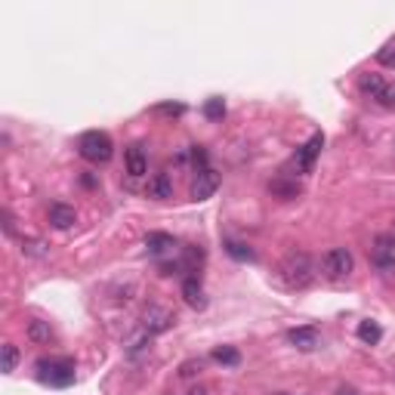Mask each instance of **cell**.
Segmentation results:
<instances>
[{
  "instance_id": "6da1fadb",
  "label": "cell",
  "mask_w": 395,
  "mask_h": 395,
  "mask_svg": "<svg viewBox=\"0 0 395 395\" xmlns=\"http://www.w3.org/2000/svg\"><path fill=\"white\" fill-rule=\"evenodd\" d=\"M278 278H281V285L291 287V291H306L315 281V266H312V260H309V253L291 250V253L278 262Z\"/></svg>"
},
{
  "instance_id": "7a4b0ae2",
  "label": "cell",
  "mask_w": 395,
  "mask_h": 395,
  "mask_svg": "<svg viewBox=\"0 0 395 395\" xmlns=\"http://www.w3.org/2000/svg\"><path fill=\"white\" fill-rule=\"evenodd\" d=\"M77 151H81V157L90 164H108L111 155H115V142H111V136L102 133V130H90V133L81 136Z\"/></svg>"
},
{
  "instance_id": "3957f363",
  "label": "cell",
  "mask_w": 395,
  "mask_h": 395,
  "mask_svg": "<svg viewBox=\"0 0 395 395\" xmlns=\"http://www.w3.org/2000/svg\"><path fill=\"white\" fill-rule=\"evenodd\" d=\"M37 377L50 386H71L75 383V361L71 358H44L37 361Z\"/></svg>"
},
{
  "instance_id": "277c9868",
  "label": "cell",
  "mask_w": 395,
  "mask_h": 395,
  "mask_svg": "<svg viewBox=\"0 0 395 395\" xmlns=\"http://www.w3.org/2000/svg\"><path fill=\"white\" fill-rule=\"evenodd\" d=\"M352 266H355V260H352V253H349L346 247L327 250L325 260H321V269H325V275H327L331 281H343V278H349Z\"/></svg>"
},
{
  "instance_id": "5b68a950",
  "label": "cell",
  "mask_w": 395,
  "mask_h": 395,
  "mask_svg": "<svg viewBox=\"0 0 395 395\" xmlns=\"http://www.w3.org/2000/svg\"><path fill=\"white\" fill-rule=\"evenodd\" d=\"M216 189H220V173H216L213 167L198 170L195 180H192V198L195 201H207V198H213Z\"/></svg>"
},
{
  "instance_id": "8992f818",
  "label": "cell",
  "mask_w": 395,
  "mask_h": 395,
  "mask_svg": "<svg viewBox=\"0 0 395 395\" xmlns=\"http://www.w3.org/2000/svg\"><path fill=\"white\" fill-rule=\"evenodd\" d=\"M173 321H176V315L170 312V309H164V306H148L146 315H142V327H146V334H164V331H170V327H173Z\"/></svg>"
},
{
  "instance_id": "52a82bcc",
  "label": "cell",
  "mask_w": 395,
  "mask_h": 395,
  "mask_svg": "<svg viewBox=\"0 0 395 395\" xmlns=\"http://www.w3.org/2000/svg\"><path fill=\"white\" fill-rule=\"evenodd\" d=\"M371 260L380 269H395V235H377L374 238Z\"/></svg>"
},
{
  "instance_id": "ba28073f",
  "label": "cell",
  "mask_w": 395,
  "mask_h": 395,
  "mask_svg": "<svg viewBox=\"0 0 395 395\" xmlns=\"http://www.w3.org/2000/svg\"><path fill=\"white\" fill-rule=\"evenodd\" d=\"M321 146H325V136H321V133H312V136H309V142H306V146H302L300 151H296V157H293V167L300 170V173H309V170L315 167V157H318Z\"/></svg>"
},
{
  "instance_id": "9c48e42d",
  "label": "cell",
  "mask_w": 395,
  "mask_h": 395,
  "mask_svg": "<svg viewBox=\"0 0 395 395\" xmlns=\"http://www.w3.org/2000/svg\"><path fill=\"white\" fill-rule=\"evenodd\" d=\"M124 161H127V173L133 176V180H139V176H146L148 161H146V148H142L139 142L127 148V155H124Z\"/></svg>"
},
{
  "instance_id": "30bf717a",
  "label": "cell",
  "mask_w": 395,
  "mask_h": 395,
  "mask_svg": "<svg viewBox=\"0 0 395 395\" xmlns=\"http://www.w3.org/2000/svg\"><path fill=\"white\" fill-rule=\"evenodd\" d=\"M287 340H291V346L302 349V352L318 349V331L315 327H293V331H287Z\"/></svg>"
},
{
  "instance_id": "8fae6325",
  "label": "cell",
  "mask_w": 395,
  "mask_h": 395,
  "mask_svg": "<svg viewBox=\"0 0 395 395\" xmlns=\"http://www.w3.org/2000/svg\"><path fill=\"white\" fill-rule=\"evenodd\" d=\"M146 247L151 256H164V253H173L176 241H173V235H167V232H148Z\"/></svg>"
},
{
  "instance_id": "7c38bea8",
  "label": "cell",
  "mask_w": 395,
  "mask_h": 395,
  "mask_svg": "<svg viewBox=\"0 0 395 395\" xmlns=\"http://www.w3.org/2000/svg\"><path fill=\"white\" fill-rule=\"evenodd\" d=\"M146 192H148V198H155V201H167V198H173V182H170L167 173H155L148 180Z\"/></svg>"
},
{
  "instance_id": "4fadbf2b",
  "label": "cell",
  "mask_w": 395,
  "mask_h": 395,
  "mask_svg": "<svg viewBox=\"0 0 395 395\" xmlns=\"http://www.w3.org/2000/svg\"><path fill=\"white\" fill-rule=\"evenodd\" d=\"M75 222H77L75 207H68V204H52L50 207V226L52 229H71Z\"/></svg>"
},
{
  "instance_id": "5bb4252c",
  "label": "cell",
  "mask_w": 395,
  "mask_h": 395,
  "mask_svg": "<svg viewBox=\"0 0 395 395\" xmlns=\"http://www.w3.org/2000/svg\"><path fill=\"white\" fill-rule=\"evenodd\" d=\"M182 300H186L192 309H204V306H207V296H204L201 281H198V278H186V281H182Z\"/></svg>"
},
{
  "instance_id": "9a60e30c",
  "label": "cell",
  "mask_w": 395,
  "mask_h": 395,
  "mask_svg": "<svg viewBox=\"0 0 395 395\" xmlns=\"http://www.w3.org/2000/svg\"><path fill=\"white\" fill-rule=\"evenodd\" d=\"M383 87L386 84H383V77L380 75H361V81H358V90L365 96H371V99H377L380 93H383Z\"/></svg>"
},
{
  "instance_id": "2e32d148",
  "label": "cell",
  "mask_w": 395,
  "mask_h": 395,
  "mask_svg": "<svg viewBox=\"0 0 395 395\" xmlns=\"http://www.w3.org/2000/svg\"><path fill=\"white\" fill-rule=\"evenodd\" d=\"M380 337H383V331H380L377 321H361V325H358V340H361V343L377 346Z\"/></svg>"
},
{
  "instance_id": "e0dca14e",
  "label": "cell",
  "mask_w": 395,
  "mask_h": 395,
  "mask_svg": "<svg viewBox=\"0 0 395 395\" xmlns=\"http://www.w3.org/2000/svg\"><path fill=\"white\" fill-rule=\"evenodd\" d=\"M28 340H31V343H50V340H52L50 321H31V325H28Z\"/></svg>"
},
{
  "instance_id": "ac0fdd59",
  "label": "cell",
  "mask_w": 395,
  "mask_h": 395,
  "mask_svg": "<svg viewBox=\"0 0 395 395\" xmlns=\"http://www.w3.org/2000/svg\"><path fill=\"white\" fill-rule=\"evenodd\" d=\"M226 253L232 256V260H238V262H253V260H256L253 247H250V244H241V241H229V244H226Z\"/></svg>"
},
{
  "instance_id": "d6986e66",
  "label": "cell",
  "mask_w": 395,
  "mask_h": 395,
  "mask_svg": "<svg viewBox=\"0 0 395 395\" xmlns=\"http://www.w3.org/2000/svg\"><path fill=\"white\" fill-rule=\"evenodd\" d=\"M213 358L220 361V365H229V367L241 365V352H238V349H232V346H220V349H213Z\"/></svg>"
},
{
  "instance_id": "ffe728a7",
  "label": "cell",
  "mask_w": 395,
  "mask_h": 395,
  "mask_svg": "<svg viewBox=\"0 0 395 395\" xmlns=\"http://www.w3.org/2000/svg\"><path fill=\"white\" fill-rule=\"evenodd\" d=\"M204 115H207L210 121H222V117H226V102H222L220 96L207 99V102H204Z\"/></svg>"
},
{
  "instance_id": "44dd1931",
  "label": "cell",
  "mask_w": 395,
  "mask_h": 395,
  "mask_svg": "<svg viewBox=\"0 0 395 395\" xmlns=\"http://www.w3.org/2000/svg\"><path fill=\"white\" fill-rule=\"evenodd\" d=\"M269 189H272V195L285 198V201H287V198H296V195H300V186H296V182H285V180H275Z\"/></svg>"
},
{
  "instance_id": "7402d4cb",
  "label": "cell",
  "mask_w": 395,
  "mask_h": 395,
  "mask_svg": "<svg viewBox=\"0 0 395 395\" xmlns=\"http://www.w3.org/2000/svg\"><path fill=\"white\" fill-rule=\"evenodd\" d=\"M19 367V346L3 343V374H12Z\"/></svg>"
},
{
  "instance_id": "603a6c76",
  "label": "cell",
  "mask_w": 395,
  "mask_h": 395,
  "mask_svg": "<svg viewBox=\"0 0 395 395\" xmlns=\"http://www.w3.org/2000/svg\"><path fill=\"white\" fill-rule=\"evenodd\" d=\"M377 62L386 65V68H395V37H392V41H386L383 47L377 50Z\"/></svg>"
},
{
  "instance_id": "cb8c5ba5",
  "label": "cell",
  "mask_w": 395,
  "mask_h": 395,
  "mask_svg": "<svg viewBox=\"0 0 395 395\" xmlns=\"http://www.w3.org/2000/svg\"><path fill=\"white\" fill-rule=\"evenodd\" d=\"M22 253L44 256V253H47V244H44V241H37V238H28V241H22Z\"/></svg>"
},
{
  "instance_id": "d4e9b609",
  "label": "cell",
  "mask_w": 395,
  "mask_h": 395,
  "mask_svg": "<svg viewBox=\"0 0 395 395\" xmlns=\"http://www.w3.org/2000/svg\"><path fill=\"white\" fill-rule=\"evenodd\" d=\"M377 102L383 105V108H395V84H386L383 93L377 96Z\"/></svg>"
},
{
  "instance_id": "484cf974",
  "label": "cell",
  "mask_w": 395,
  "mask_h": 395,
  "mask_svg": "<svg viewBox=\"0 0 395 395\" xmlns=\"http://www.w3.org/2000/svg\"><path fill=\"white\" fill-rule=\"evenodd\" d=\"M155 111H157V115H182V111H186V105H180V102H176V105H173V102H167V105H157Z\"/></svg>"
},
{
  "instance_id": "4316f807",
  "label": "cell",
  "mask_w": 395,
  "mask_h": 395,
  "mask_svg": "<svg viewBox=\"0 0 395 395\" xmlns=\"http://www.w3.org/2000/svg\"><path fill=\"white\" fill-rule=\"evenodd\" d=\"M198 371H201V361H186V365L180 367V374H182V377H195Z\"/></svg>"
},
{
  "instance_id": "83f0119b",
  "label": "cell",
  "mask_w": 395,
  "mask_h": 395,
  "mask_svg": "<svg viewBox=\"0 0 395 395\" xmlns=\"http://www.w3.org/2000/svg\"><path fill=\"white\" fill-rule=\"evenodd\" d=\"M3 229H6V235H12V213L10 210H3Z\"/></svg>"
},
{
  "instance_id": "f1b7e54d",
  "label": "cell",
  "mask_w": 395,
  "mask_h": 395,
  "mask_svg": "<svg viewBox=\"0 0 395 395\" xmlns=\"http://www.w3.org/2000/svg\"><path fill=\"white\" fill-rule=\"evenodd\" d=\"M337 395H358V389H352V386H340Z\"/></svg>"
},
{
  "instance_id": "f546056e",
  "label": "cell",
  "mask_w": 395,
  "mask_h": 395,
  "mask_svg": "<svg viewBox=\"0 0 395 395\" xmlns=\"http://www.w3.org/2000/svg\"><path fill=\"white\" fill-rule=\"evenodd\" d=\"M189 395H207V389H204V386H195V389H189Z\"/></svg>"
},
{
  "instance_id": "4dcf8cb0",
  "label": "cell",
  "mask_w": 395,
  "mask_h": 395,
  "mask_svg": "<svg viewBox=\"0 0 395 395\" xmlns=\"http://www.w3.org/2000/svg\"><path fill=\"white\" fill-rule=\"evenodd\" d=\"M275 395H291V392H275Z\"/></svg>"
},
{
  "instance_id": "1f68e13d",
  "label": "cell",
  "mask_w": 395,
  "mask_h": 395,
  "mask_svg": "<svg viewBox=\"0 0 395 395\" xmlns=\"http://www.w3.org/2000/svg\"><path fill=\"white\" fill-rule=\"evenodd\" d=\"M167 395H173V392H167Z\"/></svg>"
}]
</instances>
